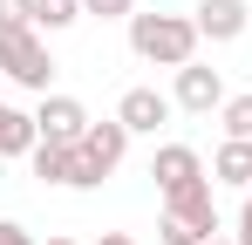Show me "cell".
<instances>
[{
	"mask_svg": "<svg viewBox=\"0 0 252 245\" xmlns=\"http://www.w3.org/2000/svg\"><path fill=\"white\" fill-rule=\"evenodd\" d=\"M198 21L191 14H129V48H136V61H150V68H184V61H198Z\"/></svg>",
	"mask_w": 252,
	"mask_h": 245,
	"instance_id": "1",
	"label": "cell"
},
{
	"mask_svg": "<svg viewBox=\"0 0 252 245\" xmlns=\"http://www.w3.org/2000/svg\"><path fill=\"white\" fill-rule=\"evenodd\" d=\"M157 239H164V245H205V239H218L211 184H191V191L164 198V225H157Z\"/></svg>",
	"mask_w": 252,
	"mask_h": 245,
	"instance_id": "2",
	"label": "cell"
},
{
	"mask_svg": "<svg viewBox=\"0 0 252 245\" xmlns=\"http://www.w3.org/2000/svg\"><path fill=\"white\" fill-rule=\"evenodd\" d=\"M0 75L14 82V89L55 95V89H48V82H55V55H48L41 28H28V34H0Z\"/></svg>",
	"mask_w": 252,
	"mask_h": 245,
	"instance_id": "3",
	"label": "cell"
},
{
	"mask_svg": "<svg viewBox=\"0 0 252 245\" xmlns=\"http://www.w3.org/2000/svg\"><path fill=\"white\" fill-rule=\"evenodd\" d=\"M150 177H157V191H164V198L191 191V184H211L205 157H198L191 143H157V157H150Z\"/></svg>",
	"mask_w": 252,
	"mask_h": 245,
	"instance_id": "4",
	"label": "cell"
},
{
	"mask_svg": "<svg viewBox=\"0 0 252 245\" xmlns=\"http://www.w3.org/2000/svg\"><path fill=\"white\" fill-rule=\"evenodd\" d=\"M170 102L191 109V116H211V109H225V75L205 68V61H184L177 82H170Z\"/></svg>",
	"mask_w": 252,
	"mask_h": 245,
	"instance_id": "5",
	"label": "cell"
},
{
	"mask_svg": "<svg viewBox=\"0 0 252 245\" xmlns=\"http://www.w3.org/2000/svg\"><path fill=\"white\" fill-rule=\"evenodd\" d=\"M170 109H177V102H170L164 89H123V102H116V122H123L129 136H157V129L170 122Z\"/></svg>",
	"mask_w": 252,
	"mask_h": 245,
	"instance_id": "6",
	"label": "cell"
},
{
	"mask_svg": "<svg viewBox=\"0 0 252 245\" xmlns=\"http://www.w3.org/2000/svg\"><path fill=\"white\" fill-rule=\"evenodd\" d=\"M34 129H41V143H82L89 136V109L75 102V95H41Z\"/></svg>",
	"mask_w": 252,
	"mask_h": 245,
	"instance_id": "7",
	"label": "cell"
},
{
	"mask_svg": "<svg viewBox=\"0 0 252 245\" xmlns=\"http://www.w3.org/2000/svg\"><path fill=\"white\" fill-rule=\"evenodd\" d=\"M191 21H198L205 41H239V34L252 28V7H246V0H198Z\"/></svg>",
	"mask_w": 252,
	"mask_h": 245,
	"instance_id": "8",
	"label": "cell"
},
{
	"mask_svg": "<svg viewBox=\"0 0 252 245\" xmlns=\"http://www.w3.org/2000/svg\"><path fill=\"white\" fill-rule=\"evenodd\" d=\"M211 184H239V191H252V143H246V136H225V143H218Z\"/></svg>",
	"mask_w": 252,
	"mask_h": 245,
	"instance_id": "9",
	"label": "cell"
},
{
	"mask_svg": "<svg viewBox=\"0 0 252 245\" xmlns=\"http://www.w3.org/2000/svg\"><path fill=\"white\" fill-rule=\"evenodd\" d=\"M41 143V129H34V109H14V102H0V157H28Z\"/></svg>",
	"mask_w": 252,
	"mask_h": 245,
	"instance_id": "10",
	"label": "cell"
},
{
	"mask_svg": "<svg viewBox=\"0 0 252 245\" xmlns=\"http://www.w3.org/2000/svg\"><path fill=\"white\" fill-rule=\"evenodd\" d=\"M82 150H89V157H95V163H102V170H116V163L129 157V129H123V122H116V116H109V122H89Z\"/></svg>",
	"mask_w": 252,
	"mask_h": 245,
	"instance_id": "11",
	"label": "cell"
},
{
	"mask_svg": "<svg viewBox=\"0 0 252 245\" xmlns=\"http://www.w3.org/2000/svg\"><path fill=\"white\" fill-rule=\"evenodd\" d=\"M82 21V0H34V28L41 34H62V28H75Z\"/></svg>",
	"mask_w": 252,
	"mask_h": 245,
	"instance_id": "12",
	"label": "cell"
},
{
	"mask_svg": "<svg viewBox=\"0 0 252 245\" xmlns=\"http://www.w3.org/2000/svg\"><path fill=\"white\" fill-rule=\"evenodd\" d=\"M218 122H225V136H246V143H252V95H225Z\"/></svg>",
	"mask_w": 252,
	"mask_h": 245,
	"instance_id": "13",
	"label": "cell"
},
{
	"mask_svg": "<svg viewBox=\"0 0 252 245\" xmlns=\"http://www.w3.org/2000/svg\"><path fill=\"white\" fill-rule=\"evenodd\" d=\"M34 28V0H0V34H28Z\"/></svg>",
	"mask_w": 252,
	"mask_h": 245,
	"instance_id": "14",
	"label": "cell"
},
{
	"mask_svg": "<svg viewBox=\"0 0 252 245\" xmlns=\"http://www.w3.org/2000/svg\"><path fill=\"white\" fill-rule=\"evenodd\" d=\"M82 14H95V21H129L136 0H82Z\"/></svg>",
	"mask_w": 252,
	"mask_h": 245,
	"instance_id": "15",
	"label": "cell"
},
{
	"mask_svg": "<svg viewBox=\"0 0 252 245\" xmlns=\"http://www.w3.org/2000/svg\"><path fill=\"white\" fill-rule=\"evenodd\" d=\"M0 245H34V232H28V225H14V218H0Z\"/></svg>",
	"mask_w": 252,
	"mask_h": 245,
	"instance_id": "16",
	"label": "cell"
},
{
	"mask_svg": "<svg viewBox=\"0 0 252 245\" xmlns=\"http://www.w3.org/2000/svg\"><path fill=\"white\" fill-rule=\"evenodd\" d=\"M232 239H239V245H252V198L239 204V232H232Z\"/></svg>",
	"mask_w": 252,
	"mask_h": 245,
	"instance_id": "17",
	"label": "cell"
},
{
	"mask_svg": "<svg viewBox=\"0 0 252 245\" xmlns=\"http://www.w3.org/2000/svg\"><path fill=\"white\" fill-rule=\"evenodd\" d=\"M95 245H136V239H129V232H102Z\"/></svg>",
	"mask_w": 252,
	"mask_h": 245,
	"instance_id": "18",
	"label": "cell"
},
{
	"mask_svg": "<svg viewBox=\"0 0 252 245\" xmlns=\"http://www.w3.org/2000/svg\"><path fill=\"white\" fill-rule=\"evenodd\" d=\"M41 245H75V239H62V232H55V239H41Z\"/></svg>",
	"mask_w": 252,
	"mask_h": 245,
	"instance_id": "19",
	"label": "cell"
},
{
	"mask_svg": "<svg viewBox=\"0 0 252 245\" xmlns=\"http://www.w3.org/2000/svg\"><path fill=\"white\" fill-rule=\"evenodd\" d=\"M205 245H239V239H205Z\"/></svg>",
	"mask_w": 252,
	"mask_h": 245,
	"instance_id": "20",
	"label": "cell"
},
{
	"mask_svg": "<svg viewBox=\"0 0 252 245\" xmlns=\"http://www.w3.org/2000/svg\"><path fill=\"white\" fill-rule=\"evenodd\" d=\"M246 198H252V191H246Z\"/></svg>",
	"mask_w": 252,
	"mask_h": 245,
	"instance_id": "21",
	"label": "cell"
}]
</instances>
